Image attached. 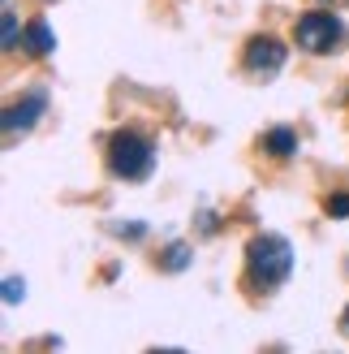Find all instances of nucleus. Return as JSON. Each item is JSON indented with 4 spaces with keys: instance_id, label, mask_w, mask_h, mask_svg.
I'll use <instances>...</instances> for the list:
<instances>
[{
    "instance_id": "obj_12",
    "label": "nucleus",
    "mask_w": 349,
    "mask_h": 354,
    "mask_svg": "<svg viewBox=\"0 0 349 354\" xmlns=\"http://www.w3.org/2000/svg\"><path fill=\"white\" fill-rule=\"evenodd\" d=\"M112 229H117L121 238H143L147 234V225H112Z\"/></svg>"
},
{
    "instance_id": "obj_4",
    "label": "nucleus",
    "mask_w": 349,
    "mask_h": 354,
    "mask_svg": "<svg viewBox=\"0 0 349 354\" xmlns=\"http://www.w3.org/2000/svg\"><path fill=\"white\" fill-rule=\"evenodd\" d=\"M289 48L281 39H272V35H255V39L246 44V69L250 74H276V69L285 65Z\"/></svg>"
},
{
    "instance_id": "obj_6",
    "label": "nucleus",
    "mask_w": 349,
    "mask_h": 354,
    "mask_svg": "<svg viewBox=\"0 0 349 354\" xmlns=\"http://www.w3.org/2000/svg\"><path fill=\"white\" fill-rule=\"evenodd\" d=\"M26 48L34 52V57H48V52L57 48V35L48 30V22H43V17H34V22L26 26Z\"/></svg>"
},
{
    "instance_id": "obj_8",
    "label": "nucleus",
    "mask_w": 349,
    "mask_h": 354,
    "mask_svg": "<svg viewBox=\"0 0 349 354\" xmlns=\"http://www.w3.org/2000/svg\"><path fill=\"white\" fill-rule=\"evenodd\" d=\"M186 263H190V246H186V242H172L168 251H164V268H168V272H181Z\"/></svg>"
},
{
    "instance_id": "obj_2",
    "label": "nucleus",
    "mask_w": 349,
    "mask_h": 354,
    "mask_svg": "<svg viewBox=\"0 0 349 354\" xmlns=\"http://www.w3.org/2000/svg\"><path fill=\"white\" fill-rule=\"evenodd\" d=\"M155 165V147L147 143L143 134L134 130H117L112 143H108V169L117 177H126V182H138V177H147Z\"/></svg>"
},
{
    "instance_id": "obj_1",
    "label": "nucleus",
    "mask_w": 349,
    "mask_h": 354,
    "mask_svg": "<svg viewBox=\"0 0 349 354\" xmlns=\"http://www.w3.org/2000/svg\"><path fill=\"white\" fill-rule=\"evenodd\" d=\"M246 263H250V281L259 290H276L293 268V246L281 234H263L246 246Z\"/></svg>"
},
{
    "instance_id": "obj_10",
    "label": "nucleus",
    "mask_w": 349,
    "mask_h": 354,
    "mask_svg": "<svg viewBox=\"0 0 349 354\" xmlns=\"http://www.w3.org/2000/svg\"><path fill=\"white\" fill-rule=\"evenodd\" d=\"M22 298H26V281L9 277V281H5V303H22Z\"/></svg>"
},
{
    "instance_id": "obj_9",
    "label": "nucleus",
    "mask_w": 349,
    "mask_h": 354,
    "mask_svg": "<svg viewBox=\"0 0 349 354\" xmlns=\"http://www.w3.org/2000/svg\"><path fill=\"white\" fill-rule=\"evenodd\" d=\"M0 17H5V52H13V48H17V13L5 9Z\"/></svg>"
},
{
    "instance_id": "obj_3",
    "label": "nucleus",
    "mask_w": 349,
    "mask_h": 354,
    "mask_svg": "<svg viewBox=\"0 0 349 354\" xmlns=\"http://www.w3.org/2000/svg\"><path fill=\"white\" fill-rule=\"evenodd\" d=\"M341 44V22L332 13H306L302 22H298V48H306V52H332Z\"/></svg>"
},
{
    "instance_id": "obj_11",
    "label": "nucleus",
    "mask_w": 349,
    "mask_h": 354,
    "mask_svg": "<svg viewBox=\"0 0 349 354\" xmlns=\"http://www.w3.org/2000/svg\"><path fill=\"white\" fill-rule=\"evenodd\" d=\"M323 207H328V216H349V194H332Z\"/></svg>"
},
{
    "instance_id": "obj_5",
    "label": "nucleus",
    "mask_w": 349,
    "mask_h": 354,
    "mask_svg": "<svg viewBox=\"0 0 349 354\" xmlns=\"http://www.w3.org/2000/svg\"><path fill=\"white\" fill-rule=\"evenodd\" d=\"M43 109H48V95H43V91H30L26 100L9 104V109H5V134H9V138L26 134V130L34 126V121L43 117Z\"/></svg>"
},
{
    "instance_id": "obj_13",
    "label": "nucleus",
    "mask_w": 349,
    "mask_h": 354,
    "mask_svg": "<svg viewBox=\"0 0 349 354\" xmlns=\"http://www.w3.org/2000/svg\"><path fill=\"white\" fill-rule=\"evenodd\" d=\"M341 328H345V333H349V307H345V315H341Z\"/></svg>"
},
{
    "instance_id": "obj_7",
    "label": "nucleus",
    "mask_w": 349,
    "mask_h": 354,
    "mask_svg": "<svg viewBox=\"0 0 349 354\" xmlns=\"http://www.w3.org/2000/svg\"><path fill=\"white\" fill-rule=\"evenodd\" d=\"M263 151H272V156H293V151H298V134H293V130H268L263 134Z\"/></svg>"
}]
</instances>
